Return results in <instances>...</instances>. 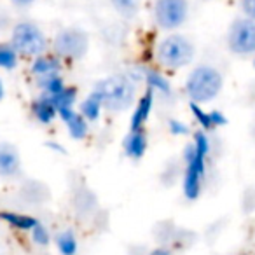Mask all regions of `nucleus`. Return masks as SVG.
Returning a JSON list of instances; mask_svg holds the SVG:
<instances>
[{
	"instance_id": "nucleus-30",
	"label": "nucleus",
	"mask_w": 255,
	"mask_h": 255,
	"mask_svg": "<svg viewBox=\"0 0 255 255\" xmlns=\"http://www.w3.org/2000/svg\"><path fill=\"white\" fill-rule=\"evenodd\" d=\"M47 147H51V149L54 150H60V152H65V149L61 145H54V143H47Z\"/></svg>"
},
{
	"instance_id": "nucleus-17",
	"label": "nucleus",
	"mask_w": 255,
	"mask_h": 255,
	"mask_svg": "<svg viewBox=\"0 0 255 255\" xmlns=\"http://www.w3.org/2000/svg\"><path fill=\"white\" fill-rule=\"evenodd\" d=\"M37 84H39V88L42 89L44 95L47 96H56L60 91H63L67 86H65L63 79L60 77V74L58 75H49V77H42V79H37Z\"/></svg>"
},
{
	"instance_id": "nucleus-13",
	"label": "nucleus",
	"mask_w": 255,
	"mask_h": 255,
	"mask_svg": "<svg viewBox=\"0 0 255 255\" xmlns=\"http://www.w3.org/2000/svg\"><path fill=\"white\" fill-rule=\"evenodd\" d=\"M32 114L35 116V119L42 124H49L54 121V117L58 116V110L53 103V98L47 95H42L39 98L33 100L32 103Z\"/></svg>"
},
{
	"instance_id": "nucleus-10",
	"label": "nucleus",
	"mask_w": 255,
	"mask_h": 255,
	"mask_svg": "<svg viewBox=\"0 0 255 255\" xmlns=\"http://www.w3.org/2000/svg\"><path fill=\"white\" fill-rule=\"evenodd\" d=\"M152 105H154V95H152V89H149V91L143 93L142 98L136 102V107L131 114V123H129L131 131H142L147 119H149L150 112H152Z\"/></svg>"
},
{
	"instance_id": "nucleus-11",
	"label": "nucleus",
	"mask_w": 255,
	"mask_h": 255,
	"mask_svg": "<svg viewBox=\"0 0 255 255\" xmlns=\"http://www.w3.org/2000/svg\"><path fill=\"white\" fill-rule=\"evenodd\" d=\"M58 116L60 119L67 124L68 128V135L75 140H82L86 135H88V121L77 114L74 109H61L58 110Z\"/></svg>"
},
{
	"instance_id": "nucleus-28",
	"label": "nucleus",
	"mask_w": 255,
	"mask_h": 255,
	"mask_svg": "<svg viewBox=\"0 0 255 255\" xmlns=\"http://www.w3.org/2000/svg\"><path fill=\"white\" fill-rule=\"evenodd\" d=\"M11 2L16 5V7H28V5H32L33 2H37V0H11Z\"/></svg>"
},
{
	"instance_id": "nucleus-12",
	"label": "nucleus",
	"mask_w": 255,
	"mask_h": 255,
	"mask_svg": "<svg viewBox=\"0 0 255 255\" xmlns=\"http://www.w3.org/2000/svg\"><path fill=\"white\" fill-rule=\"evenodd\" d=\"M123 147L128 157H131V159H142L147 150V136H145V133H143V129L142 131H131V129H129V133H128L123 142Z\"/></svg>"
},
{
	"instance_id": "nucleus-9",
	"label": "nucleus",
	"mask_w": 255,
	"mask_h": 255,
	"mask_svg": "<svg viewBox=\"0 0 255 255\" xmlns=\"http://www.w3.org/2000/svg\"><path fill=\"white\" fill-rule=\"evenodd\" d=\"M21 170V157L14 145L0 143V177H14Z\"/></svg>"
},
{
	"instance_id": "nucleus-5",
	"label": "nucleus",
	"mask_w": 255,
	"mask_h": 255,
	"mask_svg": "<svg viewBox=\"0 0 255 255\" xmlns=\"http://www.w3.org/2000/svg\"><path fill=\"white\" fill-rule=\"evenodd\" d=\"M11 46L19 56L37 58L47 49V39L44 32L32 21H19L12 28Z\"/></svg>"
},
{
	"instance_id": "nucleus-2",
	"label": "nucleus",
	"mask_w": 255,
	"mask_h": 255,
	"mask_svg": "<svg viewBox=\"0 0 255 255\" xmlns=\"http://www.w3.org/2000/svg\"><path fill=\"white\" fill-rule=\"evenodd\" d=\"M96 89L103 98V107L107 110H114V112L126 110L133 103L136 95L135 81L128 74L110 75V77L103 79L96 86Z\"/></svg>"
},
{
	"instance_id": "nucleus-4",
	"label": "nucleus",
	"mask_w": 255,
	"mask_h": 255,
	"mask_svg": "<svg viewBox=\"0 0 255 255\" xmlns=\"http://www.w3.org/2000/svg\"><path fill=\"white\" fill-rule=\"evenodd\" d=\"M157 60L164 68L170 70L184 68L194 60V46L187 37L171 33L157 46Z\"/></svg>"
},
{
	"instance_id": "nucleus-16",
	"label": "nucleus",
	"mask_w": 255,
	"mask_h": 255,
	"mask_svg": "<svg viewBox=\"0 0 255 255\" xmlns=\"http://www.w3.org/2000/svg\"><path fill=\"white\" fill-rule=\"evenodd\" d=\"M102 109H103V98L98 89H95V91L81 103V112L79 114H81L86 121H96L100 117Z\"/></svg>"
},
{
	"instance_id": "nucleus-1",
	"label": "nucleus",
	"mask_w": 255,
	"mask_h": 255,
	"mask_svg": "<svg viewBox=\"0 0 255 255\" xmlns=\"http://www.w3.org/2000/svg\"><path fill=\"white\" fill-rule=\"evenodd\" d=\"M210 152V140L205 131L194 133V143H189L184 149V182L182 189L187 199L194 201L201 194L203 178L206 173V156Z\"/></svg>"
},
{
	"instance_id": "nucleus-18",
	"label": "nucleus",
	"mask_w": 255,
	"mask_h": 255,
	"mask_svg": "<svg viewBox=\"0 0 255 255\" xmlns=\"http://www.w3.org/2000/svg\"><path fill=\"white\" fill-rule=\"evenodd\" d=\"M145 81H147L149 89H152V91H159V93H163V95H170L171 93V84L168 82V79L164 77L161 72L149 70L145 75Z\"/></svg>"
},
{
	"instance_id": "nucleus-15",
	"label": "nucleus",
	"mask_w": 255,
	"mask_h": 255,
	"mask_svg": "<svg viewBox=\"0 0 255 255\" xmlns=\"http://www.w3.org/2000/svg\"><path fill=\"white\" fill-rule=\"evenodd\" d=\"M0 220H4L7 226L18 231H32L33 227L39 224V220L32 215H25V213H16V212H2L0 213Z\"/></svg>"
},
{
	"instance_id": "nucleus-22",
	"label": "nucleus",
	"mask_w": 255,
	"mask_h": 255,
	"mask_svg": "<svg viewBox=\"0 0 255 255\" xmlns=\"http://www.w3.org/2000/svg\"><path fill=\"white\" fill-rule=\"evenodd\" d=\"M18 56L19 54L11 44H0V68H5V70L14 68L18 65Z\"/></svg>"
},
{
	"instance_id": "nucleus-19",
	"label": "nucleus",
	"mask_w": 255,
	"mask_h": 255,
	"mask_svg": "<svg viewBox=\"0 0 255 255\" xmlns=\"http://www.w3.org/2000/svg\"><path fill=\"white\" fill-rule=\"evenodd\" d=\"M56 247L61 255H75L77 254V240L72 231H63L56 236Z\"/></svg>"
},
{
	"instance_id": "nucleus-14",
	"label": "nucleus",
	"mask_w": 255,
	"mask_h": 255,
	"mask_svg": "<svg viewBox=\"0 0 255 255\" xmlns=\"http://www.w3.org/2000/svg\"><path fill=\"white\" fill-rule=\"evenodd\" d=\"M61 70V61L58 56H47V54H40L35 58L32 65V74L37 79L49 77V75H58Z\"/></svg>"
},
{
	"instance_id": "nucleus-24",
	"label": "nucleus",
	"mask_w": 255,
	"mask_h": 255,
	"mask_svg": "<svg viewBox=\"0 0 255 255\" xmlns=\"http://www.w3.org/2000/svg\"><path fill=\"white\" fill-rule=\"evenodd\" d=\"M30 236H32V241L39 247H47L51 241V234H49V229L42 224H37L32 231H30Z\"/></svg>"
},
{
	"instance_id": "nucleus-25",
	"label": "nucleus",
	"mask_w": 255,
	"mask_h": 255,
	"mask_svg": "<svg viewBox=\"0 0 255 255\" xmlns=\"http://www.w3.org/2000/svg\"><path fill=\"white\" fill-rule=\"evenodd\" d=\"M168 128H170V131L173 133V135H189V126L185 123H182V121H177V119H171L170 123H168Z\"/></svg>"
},
{
	"instance_id": "nucleus-3",
	"label": "nucleus",
	"mask_w": 255,
	"mask_h": 255,
	"mask_svg": "<svg viewBox=\"0 0 255 255\" xmlns=\"http://www.w3.org/2000/svg\"><path fill=\"white\" fill-rule=\"evenodd\" d=\"M222 75L215 67L199 65L191 72L185 82V93L192 103H208L215 98L222 89Z\"/></svg>"
},
{
	"instance_id": "nucleus-29",
	"label": "nucleus",
	"mask_w": 255,
	"mask_h": 255,
	"mask_svg": "<svg viewBox=\"0 0 255 255\" xmlns=\"http://www.w3.org/2000/svg\"><path fill=\"white\" fill-rule=\"evenodd\" d=\"M149 255H170V252L164 250V248H156V250H152Z\"/></svg>"
},
{
	"instance_id": "nucleus-8",
	"label": "nucleus",
	"mask_w": 255,
	"mask_h": 255,
	"mask_svg": "<svg viewBox=\"0 0 255 255\" xmlns=\"http://www.w3.org/2000/svg\"><path fill=\"white\" fill-rule=\"evenodd\" d=\"M89 47V37L79 28L61 30L54 39V51L58 58L65 60H81Z\"/></svg>"
},
{
	"instance_id": "nucleus-21",
	"label": "nucleus",
	"mask_w": 255,
	"mask_h": 255,
	"mask_svg": "<svg viewBox=\"0 0 255 255\" xmlns=\"http://www.w3.org/2000/svg\"><path fill=\"white\" fill-rule=\"evenodd\" d=\"M51 98H53V103H54V107H56V110L74 109L75 98H77V89L67 86L63 91H60L56 96H51Z\"/></svg>"
},
{
	"instance_id": "nucleus-32",
	"label": "nucleus",
	"mask_w": 255,
	"mask_h": 255,
	"mask_svg": "<svg viewBox=\"0 0 255 255\" xmlns=\"http://www.w3.org/2000/svg\"><path fill=\"white\" fill-rule=\"evenodd\" d=\"M254 67H255V58H254Z\"/></svg>"
},
{
	"instance_id": "nucleus-27",
	"label": "nucleus",
	"mask_w": 255,
	"mask_h": 255,
	"mask_svg": "<svg viewBox=\"0 0 255 255\" xmlns=\"http://www.w3.org/2000/svg\"><path fill=\"white\" fill-rule=\"evenodd\" d=\"M210 117H212L213 128H220V126H224V124H227L226 116H224L220 110H212V112H210Z\"/></svg>"
},
{
	"instance_id": "nucleus-23",
	"label": "nucleus",
	"mask_w": 255,
	"mask_h": 255,
	"mask_svg": "<svg viewBox=\"0 0 255 255\" xmlns=\"http://www.w3.org/2000/svg\"><path fill=\"white\" fill-rule=\"evenodd\" d=\"M191 112H192V116L196 117V121L199 123V126H201L205 131H206V129H215V128H213V124H212L210 112H205V110L201 109V105L191 102Z\"/></svg>"
},
{
	"instance_id": "nucleus-31",
	"label": "nucleus",
	"mask_w": 255,
	"mask_h": 255,
	"mask_svg": "<svg viewBox=\"0 0 255 255\" xmlns=\"http://www.w3.org/2000/svg\"><path fill=\"white\" fill-rule=\"evenodd\" d=\"M4 98V84H2V79H0V100Z\"/></svg>"
},
{
	"instance_id": "nucleus-26",
	"label": "nucleus",
	"mask_w": 255,
	"mask_h": 255,
	"mask_svg": "<svg viewBox=\"0 0 255 255\" xmlns=\"http://www.w3.org/2000/svg\"><path fill=\"white\" fill-rule=\"evenodd\" d=\"M241 9L247 14V18L255 21V0H241Z\"/></svg>"
},
{
	"instance_id": "nucleus-20",
	"label": "nucleus",
	"mask_w": 255,
	"mask_h": 255,
	"mask_svg": "<svg viewBox=\"0 0 255 255\" xmlns=\"http://www.w3.org/2000/svg\"><path fill=\"white\" fill-rule=\"evenodd\" d=\"M117 12H119L123 18L133 19L140 11V2L142 0H110Z\"/></svg>"
},
{
	"instance_id": "nucleus-6",
	"label": "nucleus",
	"mask_w": 255,
	"mask_h": 255,
	"mask_svg": "<svg viewBox=\"0 0 255 255\" xmlns=\"http://www.w3.org/2000/svg\"><path fill=\"white\" fill-rule=\"evenodd\" d=\"M189 14L187 0H156L154 4V19L159 28L177 30L185 23Z\"/></svg>"
},
{
	"instance_id": "nucleus-7",
	"label": "nucleus",
	"mask_w": 255,
	"mask_h": 255,
	"mask_svg": "<svg viewBox=\"0 0 255 255\" xmlns=\"http://www.w3.org/2000/svg\"><path fill=\"white\" fill-rule=\"evenodd\" d=\"M227 46L238 56H250L255 53V21L240 18L233 21L227 33Z\"/></svg>"
}]
</instances>
